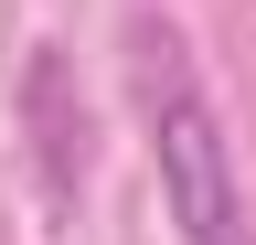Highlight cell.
Returning <instances> with one entry per match:
<instances>
[{
  "mask_svg": "<svg viewBox=\"0 0 256 245\" xmlns=\"http://www.w3.org/2000/svg\"><path fill=\"white\" fill-rule=\"evenodd\" d=\"M128 96H139L150 160H160V203H171L182 245H256V203H246L235 139H224V107H214L203 64H192L182 21L128 11Z\"/></svg>",
  "mask_w": 256,
  "mask_h": 245,
  "instance_id": "6da1fadb",
  "label": "cell"
},
{
  "mask_svg": "<svg viewBox=\"0 0 256 245\" xmlns=\"http://www.w3.org/2000/svg\"><path fill=\"white\" fill-rule=\"evenodd\" d=\"M11 107H22V149H32V192H43V213L64 224V213L86 203V160H96V128H86V96H75V53L32 43Z\"/></svg>",
  "mask_w": 256,
  "mask_h": 245,
  "instance_id": "7a4b0ae2",
  "label": "cell"
}]
</instances>
